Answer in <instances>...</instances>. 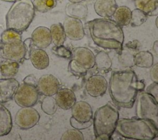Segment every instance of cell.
Wrapping results in <instances>:
<instances>
[{"mask_svg": "<svg viewBox=\"0 0 158 140\" xmlns=\"http://www.w3.org/2000/svg\"><path fill=\"white\" fill-rule=\"evenodd\" d=\"M144 88V83L138 80L133 70H115L111 73L109 93L112 102L117 107L132 108L138 94Z\"/></svg>", "mask_w": 158, "mask_h": 140, "instance_id": "obj_1", "label": "cell"}, {"mask_svg": "<svg viewBox=\"0 0 158 140\" xmlns=\"http://www.w3.org/2000/svg\"><path fill=\"white\" fill-rule=\"evenodd\" d=\"M89 35L94 43L104 49L120 53L123 48L124 33L122 27L112 19H95L88 22Z\"/></svg>", "mask_w": 158, "mask_h": 140, "instance_id": "obj_2", "label": "cell"}, {"mask_svg": "<svg viewBox=\"0 0 158 140\" xmlns=\"http://www.w3.org/2000/svg\"><path fill=\"white\" fill-rule=\"evenodd\" d=\"M158 125L146 118L118 119L115 128L121 136L136 140H152L158 136Z\"/></svg>", "mask_w": 158, "mask_h": 140, "instance_id": "obj_3", "label": "cell"}, {"mask_svg": "<svg viewBox=\"0 0 158 140\" xmlns=\"http://www.w3.org/2000/svg\"><path fill=\"white\" fill-rule=\"evenodd\" d=\"M119 119L118 110L107 103L96 109L93 117V125L96 139L109 140L115 131Z\"/></svg>", "mask_w": 158, "mask_h": 140, "instance_id": "obj_4", "label": "cell"}, {"mask_svg": "<svg viewBox=\"0 0 158 140\" xmlns=\"http://www.w3.org/2000/svg\"><path fill=\"white\" fill-rule=\"evenodd\" d=\"M35 14V9L31 0L15 1L6 14V28L21 33L28 28L34 19Z\"/></svg>", "mask_w": 158, "mask_h": 140, "instance_id": "obj_5", "label": "cell"}, {"mask_svg": "<svg viewBox=\"0 0 158 140\" xmlns=\"http://www.w3.org/2000/svg\"><path fill=\"white\" fill-rule=\"evenodd\" d=\"M25 47L21 33L12 29H6L1 35L0 56L6 60L19 63L25 60Z\"/></svg>", "mask_w": 158, "mask_h": 140, "instance_id": "obj_6", "label": "cell"}, {"mask_svg": "<svg viewBox=\"0 0 158 140\" xmlns=\"http://www.w3.org/2000/svg\"><path fill=\"white\" fill-rule=\"evenodd\" d=\"M136 98V117L149 119L158 125L157 101L152 95L144 91L139 92Z\"/></svg>", "mask_w": 158, "mask_h": 140, "instance_id": "obj_7", "label": "cell"}, {"mask_svg": "<svg viewBox=\"0 0 158 140\" xmlns=\"http://www.w3.org/2000/svg\"><path fill=\"white\" fill-rule=\"evenodd\" d=\"M40 93L36 86L22 83L14 96L15 103L21 107H33L39 99Z\"/></svg>", "mask_w": 158, "mask_h": 140, "instance_id": "obj_8", "label": "cell"}, {"mask_svg": "<svg viewBox=\"0 0 158 140\" xmlns=\"http://www.w3.org/2000/svg\"><path fill=\"white\" fill-rule=\"evenodd\" d=\"M40 119L39 112L32 107L20 109L15 116L16 125L22 130H28L37 125Z\"/></svg>", "mask_w": 158, "mask_h": 140, "instance_id": "obj_9", "label": "cell"}, {"mask_svg": "<svg viewBox=\"0 0 158 140\" xmlns=\"http://www.w3.org/2000/svg\"><path fill=\"white\" fill-rule=\"evenodd\" d=\"M62 25L66 38L73 41H79L84 38V27L80 19L67 16Z\"/></svg>", "mask_w": 158, "mask_h": 140, "instance_id": "obj_10", "label": "cell"}, {"mask_svg": "<svg viewBox=\"0 0 158 140\" xmlns=\"http://www.w3.org/2000/svg\"><path fill=\"white\" fill-rule=\"evenodd\" d=\"M95 55L93 51L86 47H75L72 52V59L80 67L88 70L94 67Z\"/></svg>", "mask_w": 158, "mask_h": 140, "instance_id": "obj_11", "label": "cell"}, {"mask_svg": "<svg viewBox=\"0 0 158 140\" xmlns=\"http://www.w3.org/2000/svg\"><path fill=\"white\" fill-rule=\"evenodd\" d=\"M108 88V83L106 78L99 74L90 76L86 81V91L90 96L98 97L103 96Z\"/></svg>", "mask_w": 158, "mask_h": 140, "instance_id": "obj_12", "label": "cell"}, {"mask_svg": "<svg viewBox=\"0 0 158 140\" xmlns=\"http://www.w3.org/2000/svg\"><path fill=\"white\" fill-rule=\"evenodd\" d=\"M36 88L40 94L45 96H54L60 89L58 79L51 74L42 75L37 81Z\"/></svg>", "mask_w": 158, "mask_h": 140, "instance_id": "obj_13", "label": "cell"}, {"mask_svg": "<svg viewBox=\"0 0 158 140\" xmlns=\"http://www.w3.org/2000/svg\"><path fill=\"white\" fill-rule=\"evenodd\" d=\"M71 109L72 117L79 122L86 123L93 119V113L92 107L86 101H76Z\"/></svg>", "mask_w": 158, "mask_h": 140, "instance_id": "obj_14", "label": "cell"}, {"mask_svg": "<svg viewBox=\"0 0 158 140\" xmlns=\"http://www.w3.org/2000/svg\"><path fill=\"white\" fill-rule=\"evenodd\" d=\"M19 81L14 78L0 79V103L4 104L10 101L19 86Z\"/></svg>", "mask_w": 158, "mask_h": 140, "instance_id": "obj_15", "label": "cell"}, {"mask_svg": "<svg viewBox=\"0 0 158 140\" xmlns=\"http://www.w3.org/2000/svg\"><path fill=\"white\" fill-rule=\"evenodd\" d=\"M31 39L34 46L40 49L48 47L52 43L49 28L43 26L38 27L33 30Z\"/></svg>", "mask_w": 158, "mask_h": 140, "instance_id": "obj_16", "label": "cell"}, {"mask_svg": "<svg viewBox=\"0 0 158 140\" xmlns=\"http://www.w3.org/2000/svg\"><path fill=\"white\" fill-rule=\"evenodd\" d=\"M55 95L57 106L63 110L70 109L76 102L74 92L69 88H60Z\"/></svg>", "mask_w": 158, "mask_h": 140, "instance_id": "obj_17", "label": "cell"}, {"mask_svg": "<svg viewBox=\"0 0 158 140\" xmlns=\"http://www.w3.org/2000/svg\"><path fill=\"white\" fill-rule=\"evenodd\" d=\"M93 7L95 12L102 18L110 19L117 7L115 0H96Z\"/></svg>", "mask_w": 158, "mask_h": 140, "instance_id": "obj_18", "label": "cell"}, {"mask_svg": "<svg viewBox=\"0 0 158 140\" xmlns=\"http://www.w3.org/2000/svg\"><path fill=\"white\" fill-rule=\"evenodd\" d=\"M29 59L33 67L38 70L45 69L49 65V56L43 49L33 47L30 52Z\"/></svg>", "mask_w": 158, "mask_h": 140, "instance_id": "obj_19", "label": "cell"}, {"mask_svg": "<svg viewBox=\"0 0 158 140\" xmlns=\"http://www.w3.org/2000/svg\"><path fill=\"white\" fill-rule=\"evenodd\" d=\"M12 128V120L10 112L0 103V137L7 135Z\"/></svg>", "mask_w": 158, "mask_h": 140, "instance_id": "obj_20", "label": "cell"}, {"mask_svg": "<svg viewBox=\"0 0 158 140\" xmlns=\"http://www.w3.org/2000/svg\"><path fill=\"white\" fill-rule=\"evenodd\" d=\"M65 14L67 16L81 20L86 17L88 15V7L82 2H69L65 6Z\"/></svg>", "mask_w": 158, "mask_h": 140, "instance_id": "obj_21", "label": "cell"}, {"mask_svg": "<svg viewBox=\"0 0 158 140\" xmlns=\"http://www.w3.org/2000/svg\"><path fill=\"white\" fill-rule=\"evenodd\" d=\"M131 12V10L127 6H117L112 16V20L120 27L127 26L130 22Z\"/></svg>", "mask_w": 158, "mask_h": 140, "instance_id": "obj_22", "label": "cell"}, {"mask_svg": "<svg viewBox=\"0 0 158 140\" xmlns=\"http://www.w3.org/2000/svg\"><path fill=\"white\" fill-rule=\"evenodd\" d=\"M135 5L148 16L157 15L158 0H135Z\"/></svg>", "mask_w": 158, "mask_h": 140, "instance_id": "obj_23", "label": "cell"}, {"mask_svg": "<svg viewBox=\"0 0 158 140\" xmlns=\"http://www.w3.org/2000/svg\"><path fill=\"white\" fill-rule=\"evenodd\" d=\"M135 65L140 68H151L154 64V57L148 51H141L134 55Z\"/></svg>", "mask_w": 158, "mask_h": 140, "instance_id": "obj_24", "label": "cell"}, {"mask_svg": "<svg viewBox=\"0 0 158 140\" xmlns=\"http://www.w3.org/2000/svg\"><path fill=\"white\" fill-rule=\"evenodd\" d=\"M51 41L56 46H59L64 44L66 36L64 32L63 25L60 23L52 24L50 28Z\"/></svg>", "mask_w": 158, "mask_h": 140, "instance_id": "obj_25", "label": "cell"}, {"mask_svg": "<svg viewBox=\"0 0 158 140\" xmlns=\"http://www.w3.org/2000/svg\"><path fill=\"white\" fill-rule=\"evenodd\" d=\"M94 62V66L98 70L105 72L110 70L112 64L110 56L104 51H101L95 55Z\"/></svg>", "mask_w": 158, "mask_h": 140, "instance_id": "obj_26", "label": "cell"}, {"mask_svg": "<svg viewBox=\"0 0 158 140\" xmlns=\"http://www.w3.org/2000/svg\"><path fill=\"white\" fill-rule=\"evenodd\" d=\"M0 64L1 74L7 78H12L15 76L19 69V63L15 61L6 60Z\"/></svg>", "mask_w": 158, "mask_h": 140, "instance_id": "obj_27", "label": "cell"}, {"mask_svg": "<svg viewBox=\"0 0 158 140\" xmlns=\"http://www.w3.org/2000/svg\"><path fill=\"white\" fill-rule=\"evenodd\" d=\"M55 98L52 96H45L41 103V108L43 112L49 115H54L57 109Z\"/></svg>", "mask_w": 158, "mask_h": 140, "instance_id": "obj_28", "label": "cell"}, {"mask_svg": "<svg viewBox=\"0 0 158 140\" xmlns=\"http://www.w3.org/2000/svg\"><path fill=\"white\" fill-rule=\"evenodd\" d=\"M59 0H33L35 9L40 12H47L54 9Z\"/></svg>", "mask_w": 158, "mask_h": 140, "instance_id": "obj_29", "label": "cell"}, {"mask_svg": "<svg viewBox=\"0 0 158 140\" xmlns=\"http://www.w3.org/2000/svg\"><path fill=\"white\" fill-rule=\"evenodd\" d=\"M118 59L120 64L124 67H131L135 65L134 54L127 47H123L121 52L118 53Z\"/></svg>", "mask_w": 158, "mask_h": 140, "instance_id": "obj_30", "label": "cell"}, {"mask_svg": "<svg viewBox=\"0 0 158 140\" xmlns=\"http://www.w3.org/2000/svg\"><path fill=\"white\" fill-rule=\"evenodd\" d=\"M148 19V15L141 10L136 8L131 10L130 24L135 27L143 25Z\"/></svg>", "mask_w": 158, "mask_h": 140, "instance_id": "obj_31", "label": "cell"}, {"mask_svg": "<svg viewBox=\"0 0 158 140\" xmlns=\"http://www.w3.org/2000/svg\"><path fill=\"white\" fill-rule=\"evenodd\" d=\"M61 140H84L85 138L80 130L72 128L65 131L60 137Z\"/></svg>", "mask_w": 158, "mask_h": 140, "instance_id": "obj_32", "label": "cell"}, {"mask_svg": "<svg viewBox=\"0 0 158 140\" xmlns=\"http://www.w3.org/2000/svg\"><path fill=\"white\" fill-rule=\"evenodd\" d=\"M68 70L72 74L77 76H85L88 71L78 65L72 59H70L69 63Z\"/></svg>", "mask_w": 158, "mask_h": 140, "instance_id": "obj_33", "label": "cell"}, {"mask_svg": "<svg viewBox=\"0 0 158 140\" xmlns=\"http://www.w3.org/2000/svg\"><path fill=\"white\" fill-rule=\"evenodd\" d=\"M52 52L59 57L64 59H71L72 57V52L68 48L64 46H54L52 47Z\"/></svg>", "mask_w": 158, "mask_h": 140, "instance_id": "obj_34", "label": "cell"}, {"mask_svg": "<svg viewBox=\"0 0 158 140\" xmlns=\"http://www.w3.org/2000/svg\"><path fill=\"white\" fill-rule=\"evenodd\" d=\"M70 124L73 128H75V129H77L79 130H85V129L89 128V126H91L92 125L93 120H91L89 121L86 122V123H81V122H79V121H77L72 117H71L70 118Z\"/></svg>", "mask_w": 158, "mask_h": 140, "instance_id": "obj_35", "label": "cell"}, {"mask_svg": "<svg viewBox=\"0 0 158 140\" xmlns=\"http://www.w3.org/2000/svg\"><path fill=\"white\" fill-rule=\"evenodd\" d=\"M146 92L152 95L157 101L158 97V83L153 82L146 88Z\"/></svg>", "mask_w": 158, "mask_h": 140, "instance_id": "obj_36", "label": "cell"}, {"mask_svg": "<svg viewBox=\"0 0 158 140\" xmlns=\"http://www.w3.org/2000/svg\"><path fill=\"white\" fill-rule=\"evenodd\" d=\"M23 43H24V45H25V51H26L25 59H29L30 52L31 50L33 48L34 45L33 44V42L31 41V38L26 39L23 41Z\"/></svg>", "mask_w": 158, "mask_h": 140, "instance_id": "obj_37", "label": "cell"}, {"mask_svg": "<svg viewBox=\"0 0 158 140\" xmlns=\"http://www.w3.org/2000/svg\"><path fill=\"white\" fill-rule=\"evenodd\" d=\"M158 64L156 63L151 67L150 70V77L153 82L158 83Z\"/></svg>", "mask_w": 158, "mask_h": 140, "instance_id": "obj_38", "label": "cell"}, {"mask_svg": "<svg viewBox=\"0 0 158 140\" xmlns=\"http://www.w3.org/2000/svg\"><path fill=\"white\" fill-rule=\"evenodd\" d=\"M23 82L25 83H27V84H29L34 85V86H36V84H37V81H36V77L32 74L29 75L27 76L26 77H25V78L23 80Z\"/></svg>", "mask_w": 158, "mask_h": 140, "instance_id": "obj_39", "label": "cell"}, {"mask_svg": "<svg viewBox=\"0 0 158 140\" xmlns=\"http://www.w3.org/2000/svg\"><path fill=\"white\" fill-rule=\"evenodd\" d=\"M140 46V43L138 40H134L127 43L125 44V47L130 49H138Z\"/></svg>", "mask_w": 158, "mask_h": 140, "instance_id": "obj_40", "label": "cell"}, {"mask_svg": "<svg viewBox=\"0 0 158 140\" xmlns=\"http://www.w3.org/2000/svg\"><path fill=\"white\" fill-rule=\"evenodd\" d=\"M152 51L153 52L155 53V54L156 56H157L158 54V41L156 40L154 44H153V46H152Z\"/></svg>", "mask_w": 158, "mask_h": 140, "instance_id": "obj_41", "label": "cell"}, {"mask_svg": "<svg viewBox=\"0 0 158 140\" xmlns=\"http://www.w3.org/2000/svg\"><path fill=\"white\" fill-rule=\"evenodd\" d=\"M70 2H81L84 0H68Z\"/></svg>", "mask_w": 158, "mask_h": 140, "instance_id": "obj_42", "label": "cell"}, {"mask_svg": "<svg viewBox=\"0 0 158 140\" xmlns=\"http://www.w3.org/2000/svg\"><path fill=\"white\" fill-rule=\"evenodd\" d=\"M3 1H6V2H14L15 1H17L19 0H1Z\"/></svg>", "mask_w": 158, "mask_h": 140, "instance_id": "obj_43", "label": "cell"}, {"mask_svg": "<svg viewBox=\"0 0 158 140\" xmlns=\"http://www.w3.org/2000/svg\"><path fill=\"white\" fill-rule=\"evenodd\" d=\"M157 19H158V17H157L156 19V27H157Z\"/></svg>", "mask_w": 158, "mask_h": 140, "instance_id": "obj_44", "label": "cell"}]
</instances>
